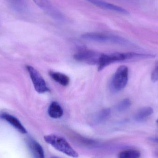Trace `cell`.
<instances>
[{"label": "cell", "instance_id": "1", "mask_svg": "<svg viewBox=\"0 0 158 158\" xmlns=\"http://www.w3.org/2000/svg\"><path fill=\"white\" fill-rule=\"evenodd\" d=\"M152 54H139L135 53H114L110 54L101 53L98 65V70L101 71L111 63L134 58H150L155 57Z\"/></svg>", "mask_w": 158, "mask_h": 158}, {"label": "cell", "instance_id": "2", "mask_svg": "<svg viewBox=\"0 0 158 158\" xmlns=\"http://www.w3.org/2000/svg\"><path fill=\"white\" fill-rule=\"evenodd\" d=\"M81 38L84 40L95 42L112 43L124 46L133 45L131 42L123 37L101 32H86L82 34Z\"/></svg>", "mask_w": 158, "mask_h": 158}, {"label": "cell", "instance_id": "3", "mask_svg": "<svg viewBox=\"0 0 158 158\" xmlns=\"http://www.w3.org/2000/svg\"><path fill=\"white\" fill-rule=\"evenodd\" d=\"M44 140L46 143L51 145L59 152L72 157H78V153L73 149L67 141L63 137L56 135L51 134L45 135Z\"/></svg>", "mask_w": 158, "mask_h": 158}, {"label": "cell", "instance_id": "4", "mask_svg": "<svg viewBox=\"0 0 158 158\" xmlns=\"http://www.w3.org/2000/svg\"><path fill=\"white\" fill-rule=\"evenodd\" d=\"M33 1L48 16L54 20L60 22L65 20L64 15L49 0H33Z\"/></svg>", "mask_w": 158, "mask_h": 158}, {"label": "cell", "instance_id": "5", "mask_svg": "<svg viewBox=\"0 0 158 158\" xmlns=\"http://www.w3.org/2000/svg\"><path fill=\"white\" fill-rule=\"evenodd\" d=\"M128 76L129 70L126 66L119 67L112 79L111 86L113 90L115 92L123 90L128 83Z\"/></svg>", "mask_w": 158, "mask_h": 158}, {"label": "cell", "instance_id": "6", "mask_svg": "<svg viewBox=\"0 0 158 158\" xmlns=\"http://www.w3.org/2000/svg\"><path fill=\"white\" fill-rule=\"evenodd\" d=\"M26 68L36 92L40 94L44 93L49 92V89L45 80L38 70L30 66H27Z\"/></svg>", "mask_w": 158, "mask_h": 158}, {"label": "cell", "instance_id": "7", "mask_svg": "<svg viewBox=\"0 0 158 158\" xmlns=\"http://www.w3.org/2000/svg\"><path fill=\"white\" fill-rule=\"evenodd\" d=\"M101 53L91 50H82L74 55L75 60L89 65H98Z\"/></svg>", "mask_w": 158, "mask_h": 158}, {"label": "cell", "instance_id": "8", "mask_svg": "<svg viewBox=\"0 0 158 158\" xmlns=\"http://www.w3.org/2000/svg\"><path fill=\"white\" fill-rule=\"evenodd\" d=\"M87 2L93 4L94 5L103 9H107L111 11H115L123 15H129V11L123 7L118 6L116 5L113 4L102 1V0H86Z\"/></svg>", "mask_w": 158, "mask_h": 158}, {"label": "cell", "instance_id": "9", "mask_svg": "<svg viewBox=\"0 0 158 158\" xmlns=\"http://www.w3.org/2000/svg\"><path fill=\"white\" fill-rule=\"evenodd\" d=\"M27 142L28 147L34 157L38 158L44 157L43 148L38 142L30 137L27 139Z\"/></svg>", "mask_w": 158, "mask_h": 158}, {"label": "cell", "instance_id": "10", "mask_svg": "<svg viewBox=\"0 0 158 158\" xmlns=\"http://www.w3.org/2000/svg\"><path fill=\"white\" fill-rule=\"evenodd\" d=\"M1 118L5 120L6 122L10 123L14 128H15L17 130L20 132L22 134H26L27 133V130H26L24 126L21 124L19 120L15 117L9 115L7 113H4L1 114Z\"/></svg>", "mask_w": 158, "mask_h": 158}, {"label": "cell", "instance_id": "11", "mask_svg": "<svg viewBox=\"0 0 158 158\" xmlns=\"http://www.w3.org/2000/svg\"><path fill=\"white\" fill-rule=\"evenodd\" d=\"M48 115L52 118L58 119L61 117L64 114V110L58 103L53 102L48 109Z\"/></svg>", "mask_w": 158, "mask_h": 158}, {"label": "cell", "instance_id": "12", "mask_svg": "<svg viewBox=\"0 0 158 158\" xmlns=\"http://www.w3.org/2000/svg\"><path fill=\"white\" fill-rule=\"evenodd\" d=\"M153 112L154 110L150 107L143 108L136 112L135 115L134 119L138 122L144 121L153 114Z\"/></svg>", "mask_w": 158, "mask_h": 158}, {"label": "cell", "instance_id": "13", "mask_svg": "<svg viewBox=\"0 0 158 158\" xmlns=\"http://www.w3.org/2000/svg\"><path fill=\"white\" fill-rule=\"evenodd\" d=\"M49 75L54 80L63 86H67L69 84L70 79L69 77L65 74L60 72L50 71Z\"/></svg>", "mask_w": 158, "mask_h": 158}, {"label": "cell", "instance_id": "14", "mask_svg": "<svg viewBox=\"0 0 158 158\" xmlns=\"http://www.w3.org/2000/svg\"><path fill=\"white\" fill-rule=\"evenodd\" d=\"M141 156L139 151L133 149L124 150L119 154L118 157L120 158H138Z\"/></svg>", "mask_w": 158, "mask_h": 158}, {"label": "cell", "instance_id": "15", "mask_svg": "<svg viewBox=\"0 0 158 158\" xmlns=\"http://www.w3.org/2000/svg\"><path fill=\"white\" fill-rule=\"evenodd\" d=\"M131 105V100L129 98H125L118 104L117 109L119 111H125L128 109Z\"/></svg>", "mask_w": 158, "mask_h": 158}, {"label": "cell", "instance_id": "16", "mask_svg": "<svg viewBox=\"0 0 158 158\" xmlns=\"http://www.w3.org/2000/svg\"><path fill=\"white\" fill-rule=\"evenodd\" d=\"M110 114V109H102L98 115L97 120L99 122L104 121L109 117Z\"/></svg>", "mask_w": 158, "mask_h": 158}, {"label": "cell", "instance_id": "17", "mask_svg": "<svg viewBox=\"0 0 158 158\" xmlns=\"http://www.w3.org/2000/svg\"><path fill=\"white\" fill-rule=\"evenodd\" d=\"M8 1L18 11H23L26 7V5L23 0H8Z\"/></svg>", "mask_w": 158, "mask_h": 158}, {"label": "cell", "instance_id": "18", "mask_svg": "<svg viewBox=\"0 0 158 158\" xmlns=\"http://www.w3.org/2000/svg\"><path fill=\"white\" fill-rule=\"evenodd\" d=\"M151 79L152 81L154 82L158 81V66L152 72Z\"/></svg>", "mask_w": 158, "mask_h": 158}, {"label": "cell", "instance_id": "19", "mask_svg": "<svg viewBox=\"0 0 158 158\" xmlns=\"http://www.w3.org/2000/svg\"><path fill=\"white\" fill-rule=\"evenodd\" d=\"M148 140L151 141V142H153V143H157L158 144V138H157V137L149 138Z\"/></svg>", "mask_w": 158, "mask_h": 158}, {"label": "cell", "instance_id": "20", "mask_svg": "<svg viewBox=\"0 0 158 158\" xmlns=\"http://www.w3.org/2000/svg\"><path fill=\"white\" fill-rule=\"evenodd\" d=\"M156 122H157V123L158 124V119L156 121Z\"/></svg>", "mask_w": 158, "mask_h": 158}]
</instances>
